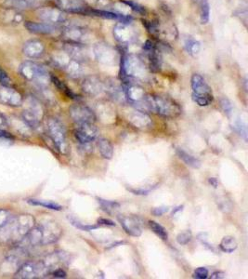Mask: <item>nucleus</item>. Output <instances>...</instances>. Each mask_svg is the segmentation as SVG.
I'll return each instance as SVG.
<instances>
[{
  "instance_id": "nucleus-1",
  "label": "nucleus",
  "mask_w": 248,
  "mask_h": 279,
  "mask_svg": "<svg viewBox=\"0 0 248 279\" xmlns=\"http://www.w3.org/2000/svg\"><path fill=\"white\" fill-rule=\"evenodd\" d=\"M144 104L146 113L156 114L162 118H176L181 114L179 103L165 95L147 94Z\"/></svg>"
},
{
  "instance_id": "nucleus-2",
  "label": "nucleus",
  "mask_w": 248,
  "mask_h": 279,
  "mask_svg": "<svg viewBox=\"0 0 248 279\" xmlns=\"http://www.w3.org/2000/svg\"><path fill=\"white\" fill-rule=\"evenodd\" d=\"M120 77L123 83L144 80L148 77V66L138 55L124 54L120 59Z\"/></svg>"
},
{
  "instance_id": "nucleus-3",
  "label": "nucleus",
  "mask_w": 248,
  "mask_h": 279,
  "mask_svg": "<svg viewBox=\"0 0 248 279\" xmlns=\"http://www.w3.org/2000/svg\"><path fill=\"white\" fill-rule=\"evenodd\" d=\"M61 235L62 229L57 224L48 222L32 228L26 235V238L32 246L47 245L56 242Z\"/></svg>"
},
{
  "instance_id": "nucleus-4",
  "label": "nucleus",
  "mask_w": 248,
  "mask_h": 279,
  "mask_svg": "<svg viewBox=\"0 0 248 279\" xmlns=\"http://www.w3.org/2000/svg\"><path fill=\"white\" fill-rule=\"evenodd\" d=\"M19 71L24 79L39 86L44 87L50 81V75L46 67L32 61H27L21 64Z\"/></svg>"
},
{
  "instance_id": "nucleus-5",
  "label": "nucleus",
  "mask_w": 248,
  "mask_h": 279,
  "mask_svg": "<svg viewBox=\"0 0 248 279\" xmlns=\"http://www.w3.org/2000/svg\"><path fill=\"white\" fill-rule=\"evenodd\" d=\"M190 86L193 89V100L199 106H208L213 102L214 96L212 89L201 75H193L190 79Z\"/></svg>"
},
{
  "instance_id": "nucleus-6",
  "label": "nucleus",
  "mask_w": 248,
  "mask_h": 279,
  "mask_svg": "<svg viewBox=\"0 0 248 279\" xmlns=\"http://www.w3.org/2000/svg\"><path fill=\"white\" fill-rule=\"evenodd\" d=\"M52 62L59 68L63 69L68 76L74 79L81 77L84 72L82 62L74 59L67 52H65L64 49L53 54Z\"/></svg>"
},
{
  "instance_id": "nucleus-7",
  "label": "nucleus",
  "mask_w": 248,
  "mask_h": 279,
  "mask_svg": "<svg viewBox=\"0 0 248 279\" xmlns=\"http://www.w3.org/2000/svg\"><path fill=\"white\" fill-rule=\"evenodd\" d=\"M48 131L51 141L59 151L66 154L68 151V143L66 139V131L62 123L55 118L49 119L48 122Z\"/></svg>"
},
{
  "instance_id": "nucleus-8",
  "label": "nucleus",
  "mask_w": 248,
  "mask_h": 279,
  "mask_svg": "<svg viewBox=\"0 0 248 279\" xmlns=\"http://www.w3.org/2000/svg\"><path fill=\"white\" fill-rule=\"evenodd\" d=\"M62 36L65 42L87 45L92 40V34L85 27L71 25L64 28L62 31Z\"/></svg>"
},
{
  "instance_id": "nucleus-9",
  "label": "nucleus",
  "mask_w": 248,
  "mask_h": 279,
  "mask_svg": "<svg viewBox=\"0 0 248 279\" xmlns=\"http://www.w3.org/2000/svg\"><path fill=\"white\" fill-rule=\"evenodd\" d=\"M143 52L146 56L148 67L152 73H158L162 67V54L160 45L152 40H147L142 47Z\"/></svg>"
},
{
  "instance_id": "nucleus-10",
  "label": "nucleus",
  "mask_w": 248,
  "mask_h": 279,
  "mask_svg": "<svg viewBox=\"0 0 248 279\" xmlns=\"http://www.w3.org/2000/svg\"><path fill=\"white\" fill-rule=\"evenodd\" d=\"M92 53L98 62L106 65L117 64L119 60L117 49L104 42H100L95 45L93 47Z\"/></svg>"
},
{
  "instance_id": "nucleus-11",
  "label": "nucleus",
  "mask_w": 248,
  "mask_h": 279,
  "mask_svg": "<svg viewBox=\"0 0 248 279\" xmlns=\"http://www.w3.org/2000/svg\"><path fill=\"white\" fill-rule=\"evenodd\" d=\"M113 36L122 46H129L138 39L137 30L130 23H117L113 27Z\"/></svg>"
},
{
  "instance_id": "nucleus-12",
  "label": "nucleus",
  "mask_w": 248,
  "mask_h": 279,
  "mask_svg": "<svg viewBox=\"0 0 248 279\" xmlns=\"http://www.w3.org/2000/svg\"><path fill=\"white\" fill-rule=\"evenodd\" d=\"M36 15L40 20L49 25H59L66 21L65 12L59 8L52 7H39L36 10Z\"/></svg>"
},
{
  "instance_id": "nucleus-13",
  "label": "nucleus",
  "mask_w": 248,
  "mask_h": 279,
  "mask_svg": "<svg viewBox=\"0 0 248 279\" xmlns=\"http://www.w3.org/2000/svg\"><path fill=\"white\" fill-rule=\"evenodd\" d=\"M70 117L77 125L96 121V115L90 108L84 104H74L70 108Z\"/></svg>"
},
{
  "instance_id": "nucleus-14",
  "label": "nucleus",
  "mask_w": 248,
  "mask_h": 279,
  "mask_svg": "<svg viewBox=\"0 0 248 279\" xmlns=\"http://www.w3.org/2000/svg\"><path fill=\"white\" fill-rule=\"evenodd\" d=\"M48 274L43 262L39 263H26L22 265L18 272L15 274V277L18 278H37L40 275Z\"/></svg>"
},
{
  "instance_id": "nucleus-15",
  "label": "nucleus",
  "mask_w": 248,
  "mask_h": 279,
  "mask_svg": "<svg viewBox=\"0 0 248 279\" xmlns=\"http://www.w3.org/2000/svg\"><path fill=\"white\" fill-rule=\"evenodd\" d=\"M118 220L127 235L139 237L142 235V220L138 216H118Z\"/></svg>"
},
{
  "instance_id": "nucleus-16",
  "label": "nucleus",
  "mask_w": 248,
  "mask_h": 279,
  "mask_svg": "<svg viewBox=\"0 0 248 279\" xmlns=\"http://www.w3.org/2000/svg\"><path fill=\"white\" fill-rule=\"evenodd\" d=\"M97 127L94 123L78 125L74 131V137L80 144H88L92 142L98 136Z\"/></svg>"
},
{
  "instance_id": "nucleus-17",
  "label": "nucleus",
  "mask_w": 248,
  "mask_h": 279,
  "mask_svg": "<svg viewBox=\"0 0 248 279\" xmlns=\"http://www.w3.org/2000/svg\"><path fill=\"white\" fill-rule=\"evenodd\" d=\"M24 103L23 95L10 86H0V103L17 107Z\"/></svg>"
},
{
  "instance_id": "nucleus-18",
  "label": "nucleus",
  "mask_w": 248,
  "mask_h": 279,
  "mask_svg": "<svg viewBox=\"0 0 248 279\" xmlns=\"http://www.w3.org/2000/svg\"><path fill=\"white\" fill-rule=\"evenodd\" d=\"M28 104L29 106L23 114L24 119L30 127H37L41 118L43 117V110L40 106V104L37 103V101L34 99H32Z\"/></svg>"
},
{
  "instance_id": "nucleus-19",
  "label": "nucleus",
  "mask_w": 248,
  "mask_h": 279,
  "mask_svg": "<svg viewBox=\"0 0 248 279\" xmlns=\"http://www.w3.org/2000/svg\"><path fill=\"white\" fill-rule=\"evenodd\" d=\"M60 10L67 13L85 15L89 6L83 0H54Z\"/></svg>"
},
{
  "instance_id": "nucleus-20",
  "label": "nucleus",
  "mask_w": 248,
  "mask_h": 279,
  "mask_svg": "<svg viewBox=\"0 0 248 279\" xmlns=\"http://www.w3.org/2000/svg\"><path fill=\"white\" fill-rule=\"evenodd\" d=\"M82 90L90 97H95L104 91V82L97 76H88L83 79Z\"/></svg>"
},
{
  "instance_id": "nucleus-21",
  "label": "nucleus",
  "mask_w": 248,
  "mask_h": 279,
  "mask_svg": "<svg viewBox=\"0 0 248 279\" xmlns=\"http://www.w3.org/2000/svg\"><path fill=\"white\" fill-rule=\"evenodd\" d=\"M104 91H106L110 98L117 103H126V94L123 83H119L117 80L108 79L104 83Z\"/></svg>"
},
{
  "instance_id": "nucleus-22",
  "label": "nucleus",
  "mask_w": 248,
  "mask_h": 279,
  "mask_svg": "<svg viewBox=\"0 0 248 279\" xmlns=\"http://www.w3.org/2000/svg\"><path fill=\"white\" fill-rule=\"evenodd\" d=\"M45 44L39 40H30L23 46V53L30 59L40 58L45 52Z\"/></svg>"
},
{
  "instance_id": "nucleus-23",
  "label": "nucleus",
  "mask_w": 248,
  "mask_h": 279,
  "mask_svg": "<svg viewBox=\"0 0 248 279\" xmlns=\"http://www.w3.org/2000/svg\"><path fill=\"white\" fill-rule=\"evenodd\" d=\"M63 49L70 56H72L74 59L78 60L82 63L89 58V54H90V51L88 50L87 46L84 44L64 42Z\"/></svg>"
},
{
  "instance_id": "nucleus-24",
  "label": "nucleus",
  "mask_w": 248,
  "mask_h": 279,
  "mask_svg": "<svg viewBox=\"0 0 248 279\" xmlns=\"http://www.w3.org/2000/svg\"><path fill=\"white\" fill-rule=\"evenodd\" d=\"M24 20H25V17L20 10L11 8V7H6L0 10V21L3 24L18 25L21 23H23Z\"/></svg>"
},
{
  "instance_id": "nucleus-25",
  "label": "nucleus",
  "mask_w": 248,
  "mask_h": 279,
  "mask_svg": "<svg viewBox=\"0 0 248 279\" xmlns=\"http://www.w3.org/2000/svg\"><path fill=\"white\" fill-rule=\"evenodd\" d=\"M25 26L30 33L40 35H50L55 34L58 31V27L56 25H49L47 23L26 22Z\"/></svg>"
},
{
  "instance_id": "nucleus-26",
  "label": "nucleus",
  "mask_w": 248,
  "mask_h": 279,
  "mask_svg": "<svg viewBox=\"0 0 248 279\" xmlns=\"http://www.w3.org/2000/svg\"><path fill=\"white\" fill-rule=\"evenodd\" d=\"M128 121L138 128H146L151 127V119L148 114L137 109L135 112L129 115Z\"/></svg>"
},
{
  "instance_id": "nucleus-27",
  "label": "nucleus",
  "mask_w": 248,
  "mask_h": 279,
  "mask_svg": "<svg viewBox=\"0 0 248 279\" xmlns=\"http://www.w3.org/2000/svg\"><path fill=\"white\" fill-rule=\"evenodd\" d=\"M43 1L44 0H7L6 4L8 5V7H11V8L21 10L39 8L42 5Z\"/></svg>"
},
{
  "instance_id": "nucleus-28",
  "label": "nucleus",
  "mask_w": 248,
  "mask_h": 279,
  "mask_svg": "<svg viewBox=\"0 0 248 279\" xmlns=\"http://www.w3.org/2000/svg\"><path fill=\"white\" fill-rule=\"evenodd\" d=\"M195 6L198 8L200 21L202 25L208 23L210 17V6L207 0H193Z\"/></svg>"
},
{
  "instance_id": "nucleus-29",
  "label": "nucleus",
  "mask_w": 248,
  "mask_h": 279,
  "mask_svg": "<svg viewBox=\"0 0 248 279\" xmlns=\"http://www.w3.org/2000/svg\"><path fill=\"white\" fill-rule=\"evenodd\" d=\"M98 147H99V151L101 153L103 158L112 159V156H113V146L109 140L101 138L98 141Z\"/></svg>"
},
{
  "instance_id": "nucleus-30",
  "label": "nucleus",
  "mask_w": 248,
  "mask_h": 279,
  "mask_svg": "<svg viewBox=\"0 0 248 279\" xmlns=\"http://www.w3.org/2000/svg\"><path fill=\"white\" fill-rule=\"evenodd\" d=\"M177 155L180 157L182 161L184 162L187 166H190L193 169H199L201 166V161L196 157H193L190 154L185 152L184 150L178 148L177 149Z\"/></svg>"
},
{
  "instance_id": "nucleus-31",
  "label": "nucleus",
  "mask_w": 248,
  "mask_h": 279,
  "mask_svg": "<svg viewBox=\"0 0 248 279\" xmlns=\"http://www.w3.org/2000/svg\"><path fill=\"white\" fill-rule=\"evenodd\" d=\"M237 247H238V243L236 239L234 236H230V235L223 237L219 244L220 250L226 253H233L234 250H236Z\"/></svg>"
},
{
  "instance_id": "nucleus-32",
  "label": "nucleus",
  "mask_w": 248,
  "mask_h": 279,
  "mask_svg": "<svg viewBox=\"0 0 248 279\" xmlns=\"http://www.w3.org/2000/svg\"><path fill=\"white\" fill-rule=\"evenodd\" d=\"M184 48L187 53L190 54L193 57H195L199 54L201 50V44L199 41H197L193 38H187L185 40Z\"/></svg>"
},
{
  "instance_id": "nucleus-33",
  "label": "nucleus",
  "mask_w": 248,
  "mask_h": 279,
  "mask_svg": "<svg viewBox=\"0 0 248 279\" xmlns=\"http://www.w3.org/2000/svg\"><path fill=\"white\" fill-rule=\"evenodd\" d=\"M50 80L53 82L54 85H55L61 91L65 93L67 97L73 99V100H79V97H78V95L74 94V93H73V91H72V90H71V89L63 82V81H61L58 78H56V77H54V76H50Z\"/></svg>"
},
{
  "instance_id": "nucleus-34",
  "label": "nucleus",
  "mask_w": 248,
  "mask_h": 279,
  "mask_svg": "<svg viewBox=\"0 0 248 279\" xmlns=\"http://www.w3.org/2000/svg\"><path fill=\"white\" fill-rule=\"evenodd\" d=\"M28 203L31 205H34V206H40L46 208V209H49V210H52V211H60L63 210V207L61 205H59L55 202H51V201H44V200H37V199H29Z\"/></svg>"
},
{
  "instance_id": "nucleus-35",
  "label": "nucleus",
  "mask_w": 248,
  "mask_h": 279,
  "mask_svg": "<svg viewBox=\"0 0 248 279\" xmlns=\"http://www.w3.org/2000/svg\"><path fill=\"white\" fill-rule=\"evenodd\" d=\"M149 226H150V228H151V231H152L154 233H156V235H158L159 237H161L162 239H167L168 234H167V231L165 230V228L164 226H161L158 222L154 221V220H150V221H149Z\"/></svg>"
},
{
  "instance_id": "nucleus-36",
  "label": "nucleus",
  "mask_w": 248,
  "mask_h": 279,
  "mask_svg": "<svg viewBox=\"0 0 248 279\" xmlns=\"http://www.w3.org/2000/svg\"><path fill=\"white\" fill-rule=\"evenodd\" d=\"M98 202L102 207V210L108 213H111L112 211H116L120 208V204L117 201L104 200L102 198H98Z\"/></svg>"
},
{
  "instance_id": "nucleus-37",
  "label": "nucleus",
  "mask_w": 248,
  "mask_h": 279,
  "mask_svg": "<svg viewBox=\"0 0 248 279\" xmlns=\"http://www.w3.org/2000/svg\"><path fill=\"white\" fill-rule=\"evenodd\" d=\"M69 220L75 228H78L79 230L89 232V231L95 230V229L99 228V226H95V225H85V224H82V222H80L79 220L74 219L73 217H69Z\"/></svg>"
},
{
  "instance_id": "nucleus-38",
  "label": "nucleus",
  "mask_w": 248,
  "mask_h": 279,
  "mask_svg": "<svg viewBox=\"0 0 248 279\" xmlns=\"http://www.w3.org/2000/svg\"><path fill=\"white\" fill-rule=\"evenodd\" d=\"M122 2L127 5V7H129L131 10L136 11L138 13H140L141 15L146 14L147 10L143 6L140 5L139 3H137L133 0H122Z\"/></svg>"
},
{
  "instance_id": "nucleus-39",
  "label": "nucleus",
  "mask_w": 248,
  "mask_h": 279,
  "mask_svg": "<svg viewBox=\"0 0 248 279\" xmlns=\"http://www.w3.org/2000/svg\"><path fill=\"white\" fill-rule=\"evenodd\" d=\"M193 237V234L190 230H185L183 232H180V234L177 236V241L180 245H187Z\"/></svg>"
},
{
  "instance_id": "nucleus-40",
  "label": "nucleus",
  "mask_w": 248,
  "mask_h": 279,
  "mask_svg": "<svg viewBox=\"0 0 248 279\" xmlns=\"http://www.w3.org/2000/svg\"><path fill=\"white\" fill-rule=\"evenodd\" d=\"M220 106L222 108L224 113L226 114L227 116H230L231 114L233 113V104L230 102L229 99L222 98L220 100Z\"/></svg>"
},
{
  "instance_id": "nucleus-41",
  "label": "nucleus",
  "mask_w": 248,
  "mask_h": 279,
  "mask_svg": "<svg viewBox=\"0 0 248 279\" xmlns=\"http://www.w3.org/2000/svg\"><path fill=\"white\" fill-rule=\"evenodd\" d=\"M0 85H3V86L11 85V79L9 73H7L1 66H0Z\"/></svg>"
},
{
  "instance_id": "nucleus-42",
  "label": "nucleus",
  "mask_w": 248,
  "mask_h": 279,
  "mask_svg": "<svg viewBox=\"0 0 248 279\" xmlns=\"http://www.w3.org/2000/svg\"><path fill=\"white\" fill-rule=\"evenodd\" d=\"M194 277L198 279H205L208 277V270L204 267H199L195 270Z\"/></svg>"
},
{
  "instance_id": "nucleus-43",
  "label": "nucleus",
  "mask_w": 248,
  "mask_h": 279,
  "mask_svg": "<svg viewBox=\"0 0 248 279\" xmlns=\"http://www.w3.org/2000/svg\"><path fill=\"white\" fill-rule=\"evenodd\" d=\"M236 129L237 132L240 133V135L246 141L247 140V128H246V125L243 124V122H237L236 124Z\"/></svg>"
},
{
  "instance_id": "nucleus-44",
  "label": "nucleus",
  "mask_w": 248,
  "mask_h": 279,
  "mask_svg": "<svg viewBox=\"0 0 248 279\" xmlns=\"http://www.w3.org/2000/svg\"><path fill=\"white\" fill-rule=\"evenodd\" d=\"M51 274L53 275V277H55V278H65L66 275H67L66 272L63 268L53 270L51 272Z\"/></svg>"
},
{
  "instance_id": "nucleus-45",
  "label": "nucleus",
  "mask_w": 248,
  "mask_h": 279,
  "mask_svg": "<svg viewBox=\"0 0 248 279\" xmlns=\"http://www.w3.org/2000/svg\"><path fill=\"white\" fill-rule=\"evenodd\" d=\"M167 211H168V208H166V207H160V208H155L151 211V213L155 216L159 217V216L164 215Z\"/></svg>"
},
{
  "instance_id": "nucleus-46",
  "label": "nucleus",
  "mask_w": 248,
  "mask_h": 279,
  "mask_svg": "<svg viewBox=\"0 0 248 279\" xmlns=\"http://www.w3.org/2000/svg\"><path fill=\"white\" fill-rule=\"evenodd\" d=\"M98 224H99V225H102V226H116L115 221L109 220V219H104V218L99 219V220H98Z\"/></svg>"
},
{
  "instance_id": "nucleus-47",
  "label": "nucleus",
  "mask_w": 248,
  "mask_h": 279,
  "mask_svg": "<svg viewBox=\"0 0 248 279\" xmlns=\"http://www.w3.org/2000/svg\"><path fill=\"white\" fill-rule=\"evenodd\" d=\"M212 279H222L226 277V274L223 273V272H220V271H218V272H215L213 274H211L210 276Z\"/></svg>"
},
{
  "instance_id": "nucleus-48",
  "label": "nucleus",
  "mask_w": 248,
  "mask_h": 279,
  "mask_svg": "<svg viewBox=\"0 0 248 279\" xmlns=\"http://www.w3.org/2000/svg\"><path fill=\"white\" fill-rule=\"evenodd\" d=\"M132 193H134L135 195H148L151 189H137V190H134V189H129Z\"/></svg>"
},
{
  "instance_id": "nucleus-49",
  "label": "nucleus",
  "mask_w": 248,
  "mask_h": 279,
  "mask_svg": "<svg viewBox=\"0 0 248 279\" xmlns=\"http://www.w3.org/2000/svg\"><path fill=\"white\" fill-rule=\"evenodd\" d=\"M6 126H7V119L2 114L0 113V128L3 129V127Z\"/></svg>"
},
{
  "instance_id": "nucleus-50",
  "label": "nucleus",
  "mask_w": 248,
  "mask_h": 279,
  "mask_svg": "<svg viewBox=\"0 0 248 279\" xmlns=\"http://www.w3.org/2000/svg\"><path fill=\"white\" fill-rule=\"evenodd\" d=\"M208 182H209L211 185L213 186L214 188H217L219 186V181L216 179V178H209L208 179Z\"/></svg>"
},
{
  "instance_id": "nucleus-51",
  "label": "nucleus",
  "mask_w": 248,
  "mask_h": 279,
  "mask_svg": "<svg viewBox=\"0 0 248 279\" xmlns=\"http://www.w3.org/2000/svg\"><path fill=\"white\" fill-rule=\"evenodd\" d=\"M0 138H6V139H8V138H11V136H10V133H6L4 129L0 128Z\"/></svg>"
},
{
  "instance_id": "nucleus-52",
  "label": "nucleus",
  "mask_w": 248,
  "mask_h": 279,
  "mask_svg": "<svg viewBox=\"0 0 248 279\" xmlns=\"http://www.w3.org/2000/svg\"><path fill=\"white\" fill-rule=\"evenodd\" d=\"M182 209H183V206H180L178 207V208H176L175 210L172 211V215H175L178 211H182Z\"/></svg>"
}]
</instances>
